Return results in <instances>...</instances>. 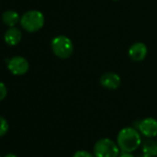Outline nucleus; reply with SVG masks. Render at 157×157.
I'll return each instance as SVG.
<instances>
[{"mask_svg": "<svg viewBox=\"0 0 157 157\" xmlns=\"http://www.w3.org/2000/svg\"><path fill=\"white\" fill-rule=\"evenodd\" d=\"M51 47L55 56L61 59L68 58L74 51L72 41L65 35H58L53 38L51 42Z\"/></svg>", "mask_w": 157, "mask_h": 157, "instance_id": "7ed1b4c3", "label": "nucleus"}, {"mask_svg": "<svg viewBox=\"0 0 157 157\" xmlns=\"http://www.w3.org/2000/svg\"><path fill=\"white\" fill-rule=\"evenodd\" d=\"M136 128L140 134L148 139L157 137V119L153 117H146L137 123Z\"/></svg>", "mask_w": 157, "mask_h": 157, "instance_id": "423d86ee", "label": "nucleus"}, {"mask_svg": "<svg viewBox=\"0 0 157 157\" xmlns=\"http://www.w3.org/2000/svg\"><path fill=\"white\" fill-rule=\"evenodd\" d=\"M7 94H8L7 86L2 82H0V102L3 101L7 97Z\"/></svg>", "mask_w": 157, "mask_h": 157, "instance_id": "4468645a", "label": "nucleus"}, {"mask_svg": "<svg viewBox=\"0 0 157 157\" xmlns=\"http://www.w3.org/2000/svg\"><path fill=\"white\" fill-rule=\"evenodd\" d=\"M5 157H18V156L14 153H8Z\"/></svg>", "mask_w": 157, "mask_h": 157, "instance_id": "dca6fc26", "label": "nucleus"}, {"mask_svg": "<svg viewBox=\"0 0 157 157\" xmlns=\"http://www.w3.org/2000/svg\"><path fill=\"white\" fill-rule=\"evenodd\" d=\"M139 157H151V156H149V155H147V154H144V153H142L141 155H140Z\"/></svg>", "mask_w": 157, "mask_h": 157, "instance_id": "f3484780", "label": "nucleus"}, {"mask_svg": "<svg viewBox=\"0 0 157 157\" xmlns=\"http://www.w3.org/2000/svg\"><path fill=\"white\" fill-rule=\"evenodd\" d=\"M156 142H157V139H156Z\"/></svg>", "mask_w": 157, "mask_h": 157, "instance_id": "6ab92c4d", "label": "nucleus"}, {"mask_svg": "<svg viewBox=\"0 0 157 157\" xmlns=\"http://www.w3.org/2000/svg\"><path fill=\"white\" fill-rule=\"evenodd\" d=\"M2 21L9 27H15L21 21V17L15 10H6L2 14Z\"/></svg>", "mask_w": 157, "mask_h": 157, "instance_id": "9d476101", "label": "nucleus"}, {"mask_svg": "<svg viewBox=\"0 0 157 157\" xmlns=\"http://www.w3.org/2000/svg\"><path fill=\"white\" fill-rule=\"evenodd\" d=\"M141 151L144 154H147L151 157H156L157 156V142L148 139L141 143Z\"/></svg>", "mask_w": 157, "mask_h": 157, "instance_id": "9b49d317", "label": "nucleus"}, {"mask_svg": "<svg viewBox=\"0 0 157 157\" xmlns=\"http://www.w3.org/2000/svg\"><path fill=\"white\" fill-rule=\"evenodd\" d=\"M72 157H95L94 154H92L91 152H89L88 151L85 150H78L77 151Z\"/></svg>", "mask_w": 157, "mask_h": 157, "instance_id": "ddd939ff", "label": "nucleus"}, {"mask_svg": "<svg viewBox=\"0 0 157 157\" xmlns=\"http://www.w3.org/2000/svg\"><path fill=\"white\" fill-rule=\"evenodd\" d=\"M101 85L107 90H117L121 83L120 77L114 72H106L100 78Z\"/></svg>", "mask_w": 157, "mask_h": 157, "instance_id": "0eeeda50", "label": "nucleus"}, {"mask_svg": "<svg viewBox=\"0 0 157 157\" xmlns=\"http://www.w3.org/2000/svg\"><path fill=\"white\" fill-rule=\"evenodd\" d=\"M0 157H1V156H0Z\"/></svg>", "mask_w": 157, "mask_h": 157, "instance_id": "aec40b11", "label": "nucleus"}, {"mask_svg": "<svg viewBox=\"0 0 157 157\" xmlns=\"http://www.w3.org/2000/svg\"><path fill=\"white\" fill-rule=\"evenodd\" d=\"M10 125L7 119L3 117H0V137H3L9 131Z\"/></svg>", "mask_w": 157, "mask_h": 157, "instance_id": "f8f14e48", "label": "nucleus"}, {"mask_svg": "<svg viewBox=\"0 0 157 157\" xmlns=\"http://www.w3.org/2000/svg\"><path fill=\"white\" fill-rule=\"evenodd\" d=\"M148 53V48L143 43H135L128 49V56L135 62L142 61Z\"/></svg>", "mask_w": 157, "mask_h": 157, "instance_id": "6e6552de", "label": "nucleus"}, {"mask_svg": "<svg viewBox=\"0 0 157 157\" xmlns=\"http://www.w3.org/2000/svg\"><path fill=\"white\" fill-rule=\"evenodd\" d=\"M141 134L133 127H126L119 130L117 144L123 152H133L141 146Z\"/></svg>", "mask_w": 157, "mask_h": 157, "instance_id": "f257e3e1", "label": "nucleus"}, {"mask_svg": "<svg viewBox=\"0 0 157 157\" xmlns=\"http://www.w3.org/2000/svg\"><path fill=\"white\" fill-rule=\"evenodd\" d=\"M156 157H157V156H156Z\"/></svg>", "mask_w": 157, "mask_h": 157, "instance_id": "412c9836", "label": "nucleus"}, {"mask_svg": "<svg viewBox=\"0 0 157 157\" xmlns=\"http://www.w3.org/2000/svg\"><path fill=\"white\" fill-rule=\"evenodd\" d=\"M114 1H117V0H114Z\"/></svg>", "mask_w": 157, "mask_h": 157, "instance_id": "a211bd4d", "label": "nucleus"}, {"mask_svg": "<svg viewBox=\"0 0 157 157\" xmlns=\"http://www.w3.org/2000/svg\"><path fill=\"white\" fill-rule=\"evenodd\" d=\"M21 26L28 33H36L44 25V16L39 10H29L21 17Z\"/></svg>", "mask_w": 157, "mask_h": 157, "instance_id": "f03ea898", "label": "nucleus"}, {"mask_svg": "<svg viewBox=\"0 0 157 157\" xmlns=\"http://www.w3.org/2000/svg\"><path fill=\"white\" fill-rule=\"evenodd\" d=\"M120 149L117 142L108 138L98 140L94 147V155L95 157H118Z\"/></svg>", "mask_w": 157, "mask_h": 157, "instance_id": "20e7f679", "label": "nucleus"}, {"mask_svg": "<svg viewBox=\"0 0 157 157\" xmlns=\"http://www.w3.org/2000/svg\"><path fill=\"white\" fill-rule=\"evenodd\" d=\"M21 37H22V33L19 28L10 27L5 33L4 40L8 45L15 46L18 44H20V42L21 41Z\"/></svg>", "mask_w": 157, "mask_h": 157, "instance_id": "1a4fd4ad", "label": "nucleus"}, {"mask_svg": "<svg viewBox=\"0 0 157 157\" xmlns=\"http://www.w3.org/2000/svg\"><path fill=\"white\" fill-rule=\"evenodd\" d=\"M9 70L15 76H22L29 70L30 65L28 60L21 56H16L10 59H7Z\"/></svg>", "mask_w": 157, "mask_h": 157, "instance_id": "39448f33", "label": "nucleus"}, {"mask_svg": "<svg viewBox=\"0 0 157 157\" xmlns=\"http://www.w3.org/2000/svg\"><path fill=\"white\" fill-rule=\"evenodd\" d=\"M118 157H135L131 152H121L119 155H118Z\"/></svg>", "mask_w": 157, "mask_h": 157, "instance_id": "2eb2a0df", "label": "nucleus"}]
</instances>
